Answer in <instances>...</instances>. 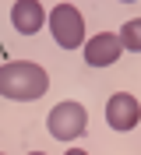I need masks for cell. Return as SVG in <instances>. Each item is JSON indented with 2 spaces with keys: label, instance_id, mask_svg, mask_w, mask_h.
Here are the masks:
<instances>
[{
  "label": "cell",
  "instance_id": "277c9868",
  "mask_svg": "<svg viewBox=\"0 0 141 155\" xmlns=\"http://www.w3.org/2000/svg\"><path fill=\"white\" fill-rule=\"evenodd\" d=\"M141 120V102L131 95V92H116V95H109V102H106V124L113 127V130H120V134H127V130H134Z\"/></svg>",
  "mask_w": 141,
  "mask_h": 155
},
{
  "label": "cell",
  "instance_id": "ba28073f",
  "mask_svg": "<svg viewBox=\"0 0 141 155\" xmlns=\"http://www.w3.org/2000/svg\"><path fill=\"white\" fill-rule=\"evenodd\" d=\"M64 155H88V152H81V148H67Z\"/></svg>",
  "mask_w": 141,
  "mask_h": 155
},
{
  "label": "cell",
  "instance_id": "8fae6325",
  "mask_svg": "<svg viewBox=\"0 0 141 155\" xmlns=\"http://www.w3.org/2000/svg\"><path fill=\"white\" fill-rule=\"evenodd\" d=\"M0 155H4V152H0Z\"/></svg>",
  "mask_w": 141,
  "mask_h": 155
},
{
  "label": "cell",
  "instance_id": "30bf717a",
  "mask_svg": "<svg viewBox=\"0 0 141 155\" xmlns=\"http://www.w3.org/2000/svg\"><path fill=\"white\" fill-rule=\"evenodd\" d=\"M123 4H134V0H123Z\"/></svg>",
  "mask_w": 141,
  "mask_h": 155
},
{
  "label": "cell",
  "instance_id": "3957f363",
  "mask_svg": "<svg viewBox=\"0 0 141 155\" xmlns=\"http://www.w3.org/2000/svg\"><path fill=\"white\" fill-rule=\"evenodd\" d=\"M46 127L56 141H74V137H81L88 130V113H85L81 102H60V106L49 109Z\"/></svg>",
  "mask_w": 141,
  "mask_h": 155
},
{
  "label": "cell",
  "instance_id": "52a82bcc",
  "mask_svg": "<svg viewBox=\"0 0 141 155\" xmlns=\"http://www.w3.org/2000/svg\"><path fill=\"white\" fill-rule=\"evenodd\" d=\"M120 42H123V49L141 53V18H131V21L120 28Z\"/></svg>",
  "mask_w": 141,
  "mask_h": 155
},
{
  "label": "cell",
  "instance_id": "7a4b0ae2",
  "mask_svg": "<svg viewBox=\"0 0 141 155\" xmlns=\"http://www.w3.org/2000/svg\"><path fill=\"white\" fill-rule=\"evenodd\" d=\"M46 21H49V32H53L56 46H64V49L85 46V18L74 4H56L46 14Z\"/></svg>",
  "mask_w": 141,
  "mask_h": 155
},
{
  "label": "cell",
  "instance_id": "5b68a950",
  "mask_svg": "<svg viewBox=\"0 0 141 155\" xmlns=\"http://www.w3.org/2000/svg\"><path fill=\"white\" fill-rule=\"evenodd\" d=\"M120 53H123V42L116 32H99L85 42V64L88 67H109L120 60Z\"/></svg>",
  "mask_w": 141,
  "mask_h": 155
},
{
  "label": "cell",
  "instance_id": "8992f818",
  "mask_svg": "<svg viewBox=\"0 0 141 155\" xmlns=\"http://www.w3.org/2000/svg\"><path fill=\"white\" fill-rule=\"evenodd\" d=\"M46 14L49 11H42L39 0H14V7H11V25H14V32H21V35H35V32L42 28Z\"/></svg>",
  "mask_w": 141,
  "mask_h": 155
},
{
  "label": "cell",
  "instance_id": "9c48e42d",
  "mask_svg": "<svg viewBox=\"0 0 141 155\" xmlns=\"http://www.w3.org/2000/svg\"><path fill=\"white\" fill-rule=\"evenodd\" d=\"M28 155H46V152H28Z\"/></svg>",
  "mask_w": 141,
  "mask_h": 155
},
{
  "label": "cell",
  "instance_id": "6da1fadb",
  "mask_svg": "<svg viewBox=\"0 0 141 155\" xmlns=\"http://www.w3.org/2000/svg\"><path fill=\"white\" fill-rule=\"evenodd\" d=\"M49 88V74L32 60H11L0 67V95L14 102H32L42 99Z\"/></svg>",
  "mask_w": 141,
  "mask_h": 155
}]
</instances>
